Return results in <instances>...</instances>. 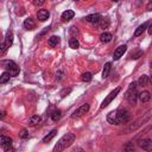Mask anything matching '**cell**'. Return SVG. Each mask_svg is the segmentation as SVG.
I'll return each mask as SVG.
<instances>
[{"instance_id":"cell-29","label":"cell","mask_w":152,"mask_h":152,"mask_svg":"<svg viewBox=\"0 0 152 152\" xmlns=\"http://www.w3.org/2000/svg\"><path fill=\"white\" fill-rule=\"evenodd\" d=\"M125 152H134V145H133L132 141H128L125 145Z\"/></svg>"},{"instance_id":"cell-22","label":"cell","mask_w":152,"mask_h":152,"mask_svg":"<svg viewBox=\"0 0 152 152\" xmlns=\"http://www.w3.org/2000/svg\"><path fill=\"white\" fill-rule=\"evenodd\" d=\"M56 134H57V129H52V131L49 133V134H46V136L43 138L42 141H43V143H49L51 139H53V137H55Z\"/></svg>"},{"instance_id":"cell-11","label":"cell","mask_w":152,"mask_h":152,"mask_svg":"<svg viewBox=\"0 0 152 152\" xmlns=\"http://www.w3.org/2000/svg\"><path fill=\"white\" fill-rule=\"evenodd\" d=\"M139 146L143 148V150H145V151H151L152 150V140L151 139H143V140H140L139 141Z\"/></svg>"},{"instance_id":"cell-8","label":"cell","mask_w":152,"mask_h":152,"mask_svg":"<svg viewBox=\"0 0 152 152\" xmlns=\"http://www.w3.org/2000/svg\"><path fill=\"white\" fill-rule=\"evenodd\" d=\"M126 50H127V46L126 45H120L119 48H117V50L114 51V55H113V58L115 60V61H118L120 57L126 52Z\"/></svg>"},{"instance_id":"cell-6","label":"cell","mask_w":152,"mask_h":152,"mask_svg":"<svg viewBox=\"0 0 152 152\" xmlns=\"http://www.w3.org/2000/svg\"><path fill=\"white\" fill-rule=\"evenodd\" d=\"M5 68L6 71L11 75V76H17L19 74V67L13 62V61H7L5 63Z\"/></svg>"},{"instance_id":"cell-25","label":"cell","mask_w":152,"mask_h":152,"mask_svg":"<svg viewBox=\"0 0 152 152\" xmlns=\"http://www.w3.org/2000/svg\"><path fill=\"white\" fill-rule=\"evenodd\" d=\"M147 25H148V23H144L143 25H140L136 31H134V37H138V36H140L144 31H145V29L147 27Z\"/></svg>"},{"instance_id":"cell-5","label":"cell","mask_w":152,"mask_h":152,"mask_svg":"<svg viewBox=\"0 0 152 152\" xmlns=\"http://www.w3.org/2000/svg\"><path fill=\"white\" fill-rule=\"evenodd\" d=\"M148 118H150V114H147V115H146L145 118H140V119H138L137 121H134L133 124H131V125H129L127 128H125V131H122V133H124V132L128 133V132H132V131H136L138 127H140V126H141V124H143L144 121L148 120Z\"/></svg>"},{"instance_id":"cell-36","label":"cell","mask_w":152,"mask_h":152,"mask_svg":"<svg viewBox=\"0 0 152 152\" xmlns=\"http://www.w3.org/2000/svg\"><path fill=\"white\" fill-rule=\"evenodd\" d=\"M5 152H14V147H13V146L6 147V148H5Z\"/></svg>"},{"instance_id":"cell-19","label":"cell","mask_w":152,"mask_h":152,"mask_svg":"<svg viewBox=\"0 0 152 152\" xmlns=\"http://www.w3.org/2000/svg\"><path fill=\"white\" fill-rule=\"evenodd\" d=\"M41 122V117L39 115H32L30 119H29V125L30 126H36Z\"/></svg>"},{"instance_id":"cell-14","label":"cell","mask_w":152,"mask_h":152,"mask_svg":"<svg viewBox=\"0 0 152 152\" xmlns=\"http://www.w3.org/2000/svg\"><path fill=\"white\" fill-rule=\"evenodd\" d=\"M95 25H96L99 29H101V30H105V29H107V27L109 26V20H108L107 18H103V17H102Z\"/></svg>"},{"instance_id":"cell-13","label":"cell","mask_w":152,"mask_h":152,"mask_svg":"<svg viewBox=\"0 0 152 152\" xmlns=\"http://www.w3.org/2000/svg\"><path fill=\"white\" fill-rule=\"evenodd\" d=\"M74 15H75V12H74V11H71V10H67V11H64V12L62 13L61 18H62V20H63V22H69L70 19L74 18Z\"/></svg>"},{"instance_id":"cell-17","label":"cell","mask_w":152,"mask_h":152,"mask_svg":"<svg viewBox=\"0 0 152 152\" xmlns=\"http://www.w3.org/2000/svg\"><path fill=\"white\" fill-rule=\"evenodd\" d=\"M139 99H140V101L141 102H147V101H150V99H151V95H150V91H147V90H145V91H141L139 95Z\"/></svg>"},{"instance_id":"cell-26","label":"cell","mask_w":152,"mask_h":152,"mask_svg":"<svg viewBox=\"0 0 152 152\" xmlns=\"http://www.w3.org/2000/svg\"><path fill=\"white\" fill-rule=\"evenodd\" d=\"M69 46L71 49H77L80 46V43H79V41L76 39V38H71V39L69 41Z\"/></svg>"},{"instance_id":"cell-10","label":"cell","mask_w":152,"mask_h":152,"mask_svg":"<svg viewBox=\"0 0 152 152\" xmlns=\"http://www.w3.org/2000/svg\"><path fill=\"white\" fill-rule=\"evenodd\" d=\"M102 18V15L101 14H99V13H94V14H89V15H87L84 19H86V22H88V23H93V24H96L100 19Z\"/></svg>"},{"instance_id":"cell-3","label":"cell","mask_w":152,"mask_h":152,"mask_svg":"<svg viewBox=\"0 0 152 152\" xmlns=\"http://www.w3.org/2000/svg\"><path fill=\"white\" fill-rule=\"evenodd\" d=\"M138 91H137V83L133 82L129 84L128 87V90L126 91V95H125V99L129 102V103H133L134 105L136 101H137V98H138Z\"/></svg>"},{"instance_id":"cell-34","label":"cell","mask_w":152,"mask_h":152,"mask_svg":"<svg viewBox=\"0 0 152 152\" xmlns=\"http://www.w3.org/2000/svg\"><path fill=\"white\" fill-rule=\"evenodd\" d=\"M33 5L34 6H41V5H44V1H43V0H39V1H33Z\"/></svg>"},{"instance_id":"cell-23","label":"cell","mask_w":152,"mask_h":152,"mask_svg":"<svg viewBox=\"0 0 152 152\" xmlns=\"http://www.w3.org/2000/svg\"><path fill=\"white\" fill-rule=\"evenodd\" d=\"M61 117H62V112H61L60 109H55V110L52 112V114H51V119H52L53 121H58V120L61 119Z\"/></svg>"},{"instance_id":"cell-35","label":"cell","mask_w":152,"mask_h":152,"mask_svg":"<svg viewBox=\"0 0 152 152\" xmlns=\"http://www.w3.org/2000/svg\"><path fill=\"white\" fill-rule=\"evenodd\" d=\"M5 115H6V112H5V110H0V120L4 119Z\"/></svg>"},{"instance_id":"cell-9","label":"cell","mask_w":152,"mask_h":152,"mask_svg":"<svg viewBox=\"0 0 152 152\" xmlns=\"http://www.w3.org/2000/svg\"><path fill=\"white\" fill-rule=\"evenodd\" d=\"M49 17H50V13H49V11L45 10V8H42V10H39V11L37 12V18L39 19L41 22H45V20H48Z\"/></svg>"},{"instance_id":"cell-28","label":"cell","mask_w":152,"mask_h":152,"mask_svg":"<svg viewBox=\"0 0 152 152\" xmlns=\"http://www.w3.org/2000/svg\"><path fill=\"white\" fill-rule=\"evenodd\" d=\"M91 79H93V75H91L90 72H84V74L82 75V77H81V80H82L83 82H90Z\"/></svg>"},{"instance_id":"cell-24","label":"cell","mask_w":152,"mask_h":152,"mask_svg":"<svg viewBox=\"0 0 152 152\" xmlns=\"http://www.w3.org/2000/svg\"><path fill=\"white\" fill-rule=\"evenodd\" d=\"M10 77H11V75H10L7 71L3 72L1 75H0V84H4V83H6V82L10 80Z\"/></svg>"},{"instance_id":"cell-4","label":"cell","mask_w":152,"mask_h":152,"mask_svg":"<svg viewBox=\"0 0 152 152\" xmlns=\"http://www.w3.org/2000/svg\"><path fill=\"white\" fill-rule=\"evenodd\" d=\"M119 91H120V87H117L115 89H114V90H112L109 94H108V96L102 101V103H101V106H100V108L101 109H103L105 107H107L114 99H115V96H117V95L119 94Z\"/></svg>"},{"instance_id":"cell-12","label":"cell","mask_w":152,"mask_h":152,"mask_svg":"<svg viewBox=\"0 0 152 152\" xmlns=\"http://www.w3.org/2000/svg\"><path fill=\"white\" fill-rule=\"evenodd\" d=\"M0 146H1L4 150H5L6 147L12 146V139H11L10 137L1 136V137H0Z\"/></svg>"},{"instance_id":"cell-33","label":"cell","mask_w":152,"mask_h":152,"mask_svg":"<svg viewBox=\"0 0 152 152\" xmlns=\"http://www.w3.org/2000/svg\"><path fill=\"white\" fill-rule=\"evenodd\" d=\"M71 152H86L82 147H74L72 150H71Z\"/></svg>"},{"instance_id":"cell-27","label":"cell","mask_w":152,"mask_h":152,"mask_svg":"<svg viewBox=\"0 0 152 152\" xmlns=\"http://www.w3.org/2000/svg\"><path fill=\"white\" fill-rule=\"evenodd\" d=\"M12 43H13V34H12V32H8L6 39H5V44L7 45V48H10L12 45Z\"/></svg>"},{"instance_id":"cell-15","label":"cell","mask_w":152,"mask_h":152,"mask_svg":"<svg viewBox=\"0 0 152 152\" xmlns=\"http://www.w3.org/2000/svg\"><path fill=\"white\" fill-rule=\"evenodd\" d=\"M24 27L26 30H33L36 27V23L33 22V19L32 18H27L24 20Z\"/></svg>"},{"instance_id":"cell-16","label":"cell","mask_w":152,"mask_h":152,"mask_svg":"<svg viewBox=\"0 0 152 152\" xmlns=\"http://www.w3.org/2000/svg\"><path fill=\"white\" fill-rule=\"evenodd\" d=\"M138 83H139V86H141V87H147V86L150 84V76H147V75L140 76Z\"/></svg>"},{"instance_id":"cell-21","label":"cell","mask_w":152,"mask_h":152,"mask_svg":"<svg viewBox=\"0 0 152 152\" xmlns=\"http://www.w3.org/2000/svg\"><path fill=\"white\" fill-rule=\"evenodd\" d=\"M58 43H60V37H57V36H51L48 41V44L50 46H56Z\"/></svg>"},{"instance_id":"cell-1","label":"cell","mask_w":152,"mask_h":152,"mask_svg":"<svg viewBox=\"0 0 152 152\" xmlns=\"http://www.w3.org/2000/svg\"><path fill=\"white\" fill-rule=\"evenodd\" d=\"M76 137L74 133H67V134H64L58 141L56 143L52 152H63L67 147H69L70 145H72V143L75 141Z\"/></svg>"},{"instance_id":"cell-32","label":"cell","mask_w":152,"mask_h":152,"mask_svg":"<svg viewBox=\"0 0 152 152\" xmlns=\"http://www.w3.org/2000/svg\"><path fill=\"white\" fill-rule=\"evenodd\" d=\"M7 49H8V48H7V45L5 44V42L0 44V51H1V52H6Z\"/></svg>"},{"instance_id":"cell-2","label":"cell","mask_w":152,"mask_h":152,"mask_svg":"<svg viewBox=\"0 0 152 152\" xmlns=\"http://www.w3.org/2000/svg\"><path fill=\"white\" fill-rule=\"evenodd\" d=\"M129 120V112L125 108H119L117 110H114V121L113 125H120L125 124Z\"/></svg>"},{"instance_id":"cell-7","label":"cell","mask_w":152,"mask_h":152,"mask_svg":"<svg viewBox=\"0 0 152 152\" xmlns=\"http://www.w3.org/2000/svg\"><path fill=\"white\" fill-rule=\"evenodd\" d=\"M88 110H89V105H88V103H84V105H82L81 107H79L77 109H76V110L71 114V118H79V117H82L83 114H86Z\"/></svg>"},{"instance_id":"cell-31","label":"cell","mask_w":152,"mask_h":152,"mask_svg":"<svg viewBox=\"0 0 152 152\" xmlns=\"http://www.w3.org/2000/svg\"><path fill=\"white\" fill-rule=\"evenodd\" d=\"M19 137H20L22 139H26V138H29V133H27V129L23 128V129L20 131V133H19Z\"/></svg>"},{"instance_id":"cell-20","label":"cell","mask_w":152,"mask_h":152,"mask_svg":"<svg viewBox=\"0 0 152 152\" xmlns=\"http://www.w3.org/2000/svg\"><path fill=\"white\" fill-rule=\"evenodd\" d=\"M110 68H112V63L110 62H108V63L105 64V68H103V71H102V77L103 79H106V77H108V76H109Z\"/></svg>"},{"instance_id":"cell-30","label":"cell","mask_w":152,"mask_h":152,"mask_svg":"<svg viewBox=\"0 0 152 152\" xmlns=\"http://www.w3.org/2000/svg\"><path fill=\"white\" fill-rule=\"evenodd\" d=\"M140 56H143V51H141V50H138L136 53H133V52H132L131 58H132V60H138Z\"/></svg>"},{"instance_id":"cell-18","label":"cell","mask_w":152,"mask_h":152,"mask_svg":"<svg viewBox=\"0 0 152 152\" xmlns=\"http://www.w3.org/2000/svg\"><path fill=\"white\" fill-rule=\"evenodd\" d=\"M112 38H113V36H112V33H109V32H103V33L100 36V39H101L102 43H108V42H110Z\"/></svg>"}]
</instances>
